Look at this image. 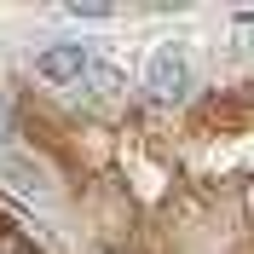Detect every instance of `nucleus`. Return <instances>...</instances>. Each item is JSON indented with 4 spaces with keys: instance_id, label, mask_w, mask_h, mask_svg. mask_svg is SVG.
Returning a JSON list of instances; mask_svg holds the SVG:
<instances>
[{
    "instance_id": "5",
    "label": "nucleus",
    "mask_w": 254,
    "mask_h": 254,
    "mask_svg": "<svg viewBox=\"0 0 254 254\" xmlns=\"http://www.w3.org/2000/svg\"><path fill=\"white\" fill-rule=\"evenodd\" d=\"M6 139H12V116H6V104H0V150H6Z\"/></svg>"
},
{
    "instance_id": "4",
    "label": "nucleus",
    "mask_w": 254,
    "mask_h": 254,
    "mask_svg": "<svg viewBox=\"0 0 254 254\" xmlns=\"http://www.w3.org/2000/svg\"><path fill=\"white\" fill-rule=\"evenodd\" d=\"M0 254H29V243L17 237V231H0Z\"/></svg>"
},
{
    "instance_id": "3",
    "label": "nucleus",
    "mask_w": 254,
    "mask_h": 254,
    "mask_svg": "<svg viewBox=\"0 0 254 254\" xmlns=\"http://www.w3.org/2000/svg\"><path fill=\"white\" fill-rule=\"evenodd\" d=\"M0 179H12V185L29 190V196H47L52 190V168L41 156H29V150H12V144L0 150Z\"/></svg>"
},
{
    "instance_id": "2",
    "label": "nucleus",
    "mask_w": 254,
    "mask_h": 254,
    "mask_svg": "<svg viewBox=\"0 0 254 254\" xmlns=\"http://www.w3.org/2000/svg\"><path fill=\"white\" fill-rule=\"evenodd\" d=\"M87 64H93V52L75 47V41H58V47H47L41 58H35V75L52 81V87H69V81L87 75Z\"/></svg>"
},
{
    "instance_id": "1",
    "label": "nucleus",
    "mask_w": 254,
    "mask_h": 254,
    "mask_svg": "<svg viewBox=\"0 0 254 254\" xmlns=\"http://www.w3.org/2000/svg\"><path fill=\"white\" fill-rule=\"evenodd\" d=\"M144 93L150 98H179V93H190V58H185V47H156L150 52V64H144Z\"/></svg>"
}]
</instances>
